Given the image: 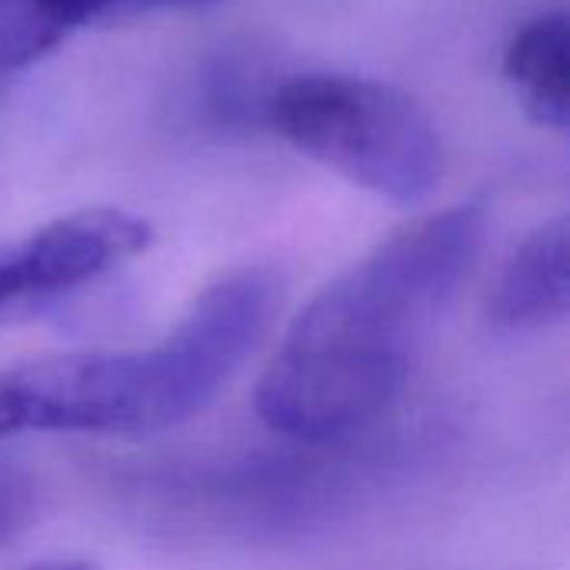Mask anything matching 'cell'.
Masks as SVG:
<instances>
[{
	"mask_svg": "<svg viewBox=\"0 0 570 570\" xmlns=\"http://www.w3.org/2000/svg\"><path fill=\"white\" fill-rule=\"evenodd\" d=\"M287 284L274 267L214 281L177 327L140 351L60 354L0 374V404L20 431L140 438L177 428L217 401L274 327Z\"/></svg>",
	"mask_w": 570,
	"mask_h": 570,
	"instance_id": "7a4b0ae2",
	"label": "cell"
},
{
	"mask_svg": "<svg viewBox=\"0 0 570 570\" xmlns=\"http://www.w3.org/2000/svg\"><path fill=\"white\" fill-rule=\"evenodd\" d=\"M17 3L53 43H60L73 27H83L90 20L130 17L134 0H17Z\"/></svg>",
	"mask_w": 570,
	"mask_h": 570,
	"instance_id": "8992f818",
	"label": "cell"
},
{
	"mask_svg": "<svg viewBox=\"0 0 570 570\" xmlns=\"http://www.w3.org/2000/svg\"><path fill=\"white\" fill-rule=\"evenodd\" d=\"M210 3H220V0H134L130 17L154 13V10H197V7H210Z\"/></svg>",
	"mask_w": 570,
	"mask_h": 570,
	"instance_id": "9c48e42d",
	"label": "cell"
},
{
	"mask_svg": "<svg viewBox=\"0 0 570 570\" xmlns=\"http://www.w3.org/2000/svg\"><path fill=\"white\" fill-rule=\"evenodd\" d=\"M267 117L291 147L377 197L421 204L441 187V134L391 83L347 73L291 77L271 94Z\"/></svg>",
	"mask_w": 570,
	"mask_h": 570,
	"instance_id": "3957f363",
	"label": "cell"
},
{
	"mask_svg": "<svg viewBox=\"0 0 570 570\" xmlns=\"http://www.w3.org/2000/svg\"><path fill=\"white\" fill-rule=\"evenodd\" d=\"M568 220L541 224L508 257L491 294V324L501 331H538L568 317Z\"/></svg>",
	"mask_w": 570,
	"mask_h": 570,
	"instance_id": "277c9868",
	"label": "cell"
},
{
	"mask_svg": "<svg viewBox=\"0 0 570 570\" xmlns=\"http://www.w3.org/2000/svg\"><path fill=\"white\" fill-rule=\"evenodd\" d=\"M504 77L541 127L564 130L570 107L568 13L551 10L528 20L504 50Z\"/></svg>",
	"mask_w": 570,
	"mask_h": 570,
	"instance_id": "5b68a950",
	"label": "cell"
},
{
	"mask_svg": "<svg viewBox=\"0 0 570 570\" xmlns=\"http://www.w3.org/2000/svg\"><path fill=\"white\" fill-rule=\"evenodd\" d=\"M484 240L488 210L458 204L391 234L317 291L261 377V421L311 444L371 428L401 397Z\"/></svg>",
	"mask_w": 570,
	"mask_h": 570,
	"instance_id": "6da1fadb",
	"label": "cell"
},
{
	"mask_svg": "<svg viewBox=\"0 0 570 570\" xmlns=\"http://www.w3.org/2000/svg\"><path fill=\"white\" fill-rule=\"evenodd\" d=\"M27 570H97L94 564H87V561H50V564H37V568H27Z\"/></svg>",
	"mask_w": 570,
	"mask_h": 570,
	"instance_id": "30bf717a",
	"label": "cell"
},
{
	"mask_svg": "<svg viewBox=\"0 0 570 570\" xmlns=\"http://www.w3.org/2000/svg\"><path fill=\"white\" fill-rule=\"evenodd\" d=\"M37 518V488L27 474L0 468V548L23 534Z\"/></svg>",
	"mask_w": 570,
	"mask_h": 570,
	"instance_id": "ba28073f",
	"label": "cell"
},
{
	"mask_svg": "<svg viewBox=\"0 0 570 570\" xmlns=\"http://www.w3.org/2000/svg\"><path fill=\"white\" fill-rule=\"evenodd\" d=\"M27 297H47V281L30 237L0 247V311Z\"/></svg>",
	"mask_w": 570,
	"mask_h": 570,
	"instance_id": "52a82bcc",
	"label": "cell"
}]
</instances>
